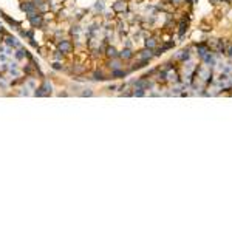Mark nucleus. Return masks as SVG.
Here are the masks:
<instances>
[{
	"label": "nucleus",
	"instance_id": "39448f33",
	"mask_svg": "<svg viewBox=\"0 0 232 232\" xmlns=\"http://www.w3.org/2000/svg\"><path fill=\"white\" fill-rule=\"evenodd\" d=\"M121 57H122V59H132L133 57V53L130 50H124V51H121Z\"/></svg>",
	"mask_w": 232,
	"mask_h": 232
},
{
	"label": "nucleus",
	"instance_id": "7ed1b4c3",
	"mask_svg": "<svg viewBox=\"0 0 232 232\" xmlns=\"http://www.w3.org/2000/svg\"><path fill=\"white\" fill-rule=\"evenodd\" d=\"M34 8H36V5H34L33 2H25L23 5H22V9L26 11V13H29V14L34 13Z\"/></svg>",
	"mask_w": 232,
	"mask_h": 232
},
{
	"label": "nucleus",
	"instance_id": "f8f14e48",
	"mask_svg": "<svg viewBox=\"0 0 232 232\" xmlns=\"http://www.w3.org/2000/svg\"><path fill=\"white\" fill-rule=\"evenodd\" d=\"M135 94H136V96H142V94H144V91H142V90H139V91H135Z\"/></svg>",
	"mask_w": 232,
	"mask_h": 232
},
{
	"label": "nucleus",
	"instance_id": "9b49d317",
	"mask_svg": "<svg viewBox=\"0 0 232 232\" xmlns=\"http://www.w3.org/2000/svg\"><path fill=\"white\" fill-rule=\"evenodd\" d=\"M146 45H147V48H155V47H156V40H155V39H149L146 42Z\"/></svg>",
	"mask_w": 232,
	"mask_h": 232
},
{
	"label": "nucleus",
	"instance_id": "4468645a",
	"mask_svg": "<svg viewBox=\"0 0 232 232\" xmlns=\"http://www.w3.org/2000/svg\"><path fill=\"white\" fill-rule=\"evenodd\" d=\"M172 2H173V3H178V2H181V0H172Z\"/></svg>",
	"mask_w": 232,
	"mask_h": 232
},
{
	"label": "nucleus",
	"instance_id": "1a4fd4ad",
	"mask_svg": "<svg viewBox=\"0 0 232 232\" xmlns=\"http://www.w3.org/2000/svg\"><path fill=\"white\" fill-rule=\"evenodd\" d=\"M107 56H110V57H116V56H118V51H116L113 47H108V48H107Z\"/></svg>",
	"mask_w": 232,
	"mask_h": 232
},
{
	"label": "nucleus",
	"instance_id": "6e6552de",
	"mask_svg": "<svg viewBox=\"0 0 232 232\" xmlns=\"http://www.w3.org/2000/svg\"><path fill=\"white\" fill-rule=\"evenodd\" d=\"M108 67L112 68V70H118V68L121 67V62H119V60H110Z\"/></svg>",
	"mask_w": 232,
	"mask_h": 232
},
{
	"label": "nucleus",
	"instance_id": "f03ea898",
	"mask_svg": "<svg viewBox=\"0 0 232 232\" xmlns=\"http://www.w3.org/2000/svg\"><path fill=\"white\" fill-rule=\"evenodd\" d=\"M59 48H60V51H62V53H70L71 50H73V45H71L68 40H62L59 43Z\"/></svg>",
	"mask_w": 232,
	"mask_h": 232
},
{
	"label": "nucleus",
	"instance_id": "ddd939ff",
	"mask_svg": "<svg viewBox=\"0 0 232 232\" xmlns=\"http://www.w3.org/2000/svg\"><path fill=\"white\" fill-rule=\"evenodd\" d=\"M54 68H56V70H60L62 67H60V64H54Z\"/></svg>",
	"mask_w": 232,
	"mask_h": 232
},
{
	"label": "nucleus",
	"instance_id": "9d476101",
	"mask_svg": "<svg viewBox=\"0 0 232 232\" xmlns=\"http://www.w3.org/2000/svg\"><path fill=\"white\" fill-rule=\"evenodd\" d=\"M125 74H127L125 71H121V70H113V78H119V76H121V78H124Z\"/></svg>",
	"mask_w": 232,
	"mask_h": 232
},
{
	"label": "nucleus",
	"instance_id": "0eeeda50",
	"mask_svg": "<svg viewBox=\"0 0 232 232\" xmlns=\"http://www.w3.org/2000/svg\"><path fill=\"white\" fill-rule=\"evenodd\" d=\"M93 79L94 81H104V73L102 71H94V74H93Z\"/></svg>",
	"mask_w": 232,
	"mask_h": 232
},
{
	"label": "nucleus",
	"instance_id": "423d86ee",
	"mask_svg": "<svg viewBox=\"0 0 232 232\" xmlns=\"http://www.w3.org/2000/svg\"><path fill=\"white\" fill-rule=\"evenodd\" d=\"M150 57H152L150 50H144V51H141V59H142V60H149Z\"/></svg>",
	"mask_w": 232,
	"mask_h": 232
},
{
	"label": "nucleus",
	"instance_id": "f257e3e1",
	"mask_svg": "<svg viewBox=\"0 0 232 232\" xmlns=\"http://www.w3.org/2000/svg\"><path fill=\"white\" fill-rule=\"evenodd\" d=\"M29 22L33 26H40L42 25V16L40 14H29Z\"/></svg>",
	"mask_w": 232,
	"mask_h": 232
},
{
	"label": "nucleus",
	"instance_id": "20e7f679",
	"mask_svg": "<svg viewBox=\"0 0 232 232\" xmlns=\"http://www.w3.org/2000/svg\"><path fill=\"white\" fill-rule=\"evenodd\" d=\"M113 9H115L116 13H121V11L125 9V3L124 2H116L115 5H113Z\"/></svg>",
	"mask_w": 232,
	"mask_h": 232
}]
</instances>
